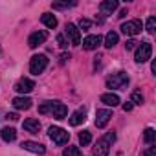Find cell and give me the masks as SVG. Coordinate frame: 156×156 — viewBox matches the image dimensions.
Wrapping results in <instances>:
<instances>
[{"label":"cell","instance_id":"30","mask_svg":"<svg viewBox=\"0 0 156 156\" xmlns=\"http://www.w3.org/2000/svg\"><path fill=\"white\" fill-rule=\"evenodd\" d=\"M138 44H140V42H136L134 39H130V41H127V44H125V48H127V50H134V48H136Z\"/></svg>","mask_w":156,"mask_h":156},{"label":"cell","instance_id":"7","mask_svg":"<svg viewBox=\"0 0 156 156\" xmlns=\"http://www.w3.org/2000/svg\"><path fill=\"white\" fill-rule=\"evenodd\" d=\"M119 30H121V33L134 37V35H138V33L143 30V24H141V20H138V19H132V20H127V22H123Z\"/></svg>","mask_w":156,"mask_h":156},{"label":"cell","instance_id":"14","mask_svg":"<svg viewBox=\"0 0 156 156\" xmlns=\"http://www.w3.org/2000/svg\"><path fill=\"white\" fill-rule=\"evenodd\" d=\"M22 149H24V151H30V152H33V154H44V152H46L44 145H41V143H37V141H22Z\"/></svg>","mask_w":156,"mask_h":156},{"label":"cell","instance_id":"24","mask_svg":"<svg viewBox=\"0 0 156 156\" xmlns=\"http://www.w3.org/2000/svg\"><path fill=\"white\" fill-rule=\"evenodd\" d=\"M154 138H156L154 129H145V132H143V140H145V143H152Z\"/></svg>","mask_w":156,"mask_h":156},{"label":"cell","instance_id":"18","mask_svg":"<svg viewBox=\"0 0 156 156\" xmlns=\"http://www.w3.org/2000/svg\"><path fill=\"white\" fill-rule=\"evenodd\" d=\"M41 20H42V24H44L46 28H50V30L57 28V19H55V15H51V13H42Z\"/></svg>","mask_w":156,"mask_h":156},{"label":"cell","instance_id":"32","mask_svg":"<svg viewBox=\"0 0 156 156\" xmlns=\"http://www.w3.org/2000/svg\"><path fill=\"white\" fill-rule=\"evenodd\" d=\"M123 110H125V112H130V110H132V103H130V101H129V103H123Z\"/></svg>","mask_w":156,"mask_h":156},{"label":"cell","instance_id":"15","mask_svg":"<svg viewBox=\"0 0 156 156\" xmlns=\"http://www.w3.org/2000/svg\"><path fill=\"white\" fill-rule=\"evenodd\" d=\"M11 105H13L17 110H28V108H31V99L20 96V98H15V99L11 101Z\"/></svg>","mask_w":156,"mask_h":156},{"label":"cell","instance_id":"21","mask_svg":"<svg viewBox=\"0 0 156 156\" xmlns=\"http://www.w3.org/2000/svg\"><path fill=\"white\" fill-rule=\"evenodd\" d=\"M118 39H119V37H118L116 31H108L107 37H105V46H107V48H114V46L118 44Z\"/></svg>","mask_w":156,"mask_h":156},{"label":"cell","instance_id":"9","mask_svg":"<svg viewBox=\"0 0 156 156\" xmlns=\"http://www.w3.org/2000/svg\"><path fill=\"white\" fill-rule=\"evenodd\" d=\"M64 35L70 39V42H72L73 46H79V44H81V33H79V30H77L75 24H66Z\"/></svg>","mask_w":156,"mask_h":156},{"label":"cell","instance_id":"11","mask_svg":"<svg viewBox=\"0 0 156 156\" xmlns=\"http://www.w3.org/2000/svg\"><path fill=\"white\" fill-rule=\"evenodd\" d=\"M33 88H35V83L31 79H28V77H22V79L17 81V85H15V90L19 94H30Z\"/></svg>","mask_w":156,"mask_h":156},{"label":"cell","instance_id":"17","mask_svg":"<svg viewBox=\"0 0 156 156\" xmlns=\"http://www.w3.org/2000/svg\"><path fill=\"white\" fill-rule=\"evenodd\" d=\"M99 99H101V103H105L107 107H118V105H119V98H118L116 94H112V92H110V94H103Z\"/></svg>","mask_w":156,"mask_h":156},{"label":"cell","instance_id":"26","mask_svg":"<svg viewBox=\"0 0 156 156\" xmlns=\"http://www.w3.org/2000/svg\"><path fill=\"white\" fill-rule=\"evenodd\" d=\"M154 28H156V17H149L147 19V24H145V30L149 33H154Z\"/></svg>","mask_w":156,"mask_h":156},{"label":"cell","instance_id":"2","mask_svg":"<svg viewBox=\"0 0 156 156\" xmlns=\"http://www.w3.org/2000/svg\"><path fill=\"white\" fill-rule=\"evenodd\" d=\"M114 140H116V132H112V130L107 132L103 138H99L98 143H96V147H94V156H108Z\"/></svg>","mask_w":156,"mask_h":156},{"label":"cell","instance_id":"1","mask_svg":"<svg viewBox=\"0 0 156 156\" xmlns=\"http://www.w3.org/2000/svg\"><path fill=\"white\" fill-rule=\"evenodd\" d=\"M39 114H51L55 119H64L68 114L66 105L59 103V101H46L39 107Z\"/></svg>","mask_w":156,"mask_h":156},{"label":"cell","instance_id":"8","mask_svg":"<svg viewBox=\"0 0 156 156\" xmlns=\"http://www.w3.org/2000/svg\"><path fill=\"white\" fill-rule=\"evenodd\" d=\"M110 118H112V110H108V108H99V110L96 112V127H98V129H105L107 123L110 121Z\"/></svg>","mask_w":156,"mask_h":156},{"label":"cell","instance_id":"34","mask_svg":"<svg viewBox=\"0 0 156 156\" xmlns=\"http://www.w3.org/2000/svg\"><path fill=\"white\" fill-rule=\"evenodd\" d=\"M66 59H70V55H68V53H62V55H61V64L66 62Z\"/></svg>","mask_w":156,"mask_h":156},{"label":"cell","instance_id":"16","mask_svg":"<svg viewBox=\"0 0 156 156\" xmlns=\"http://www.w3.org/2000/svg\"><path fill=\"white\" fill-rule=\"evenodd\" d=\"M22 127H24L28 132H31V134H39V130H41V121L35 119V118H28V119L22 123Z\"/></svg>","mask_w":156,"mask_h":156},{"label":"cell","instance_id":"13","mask_svg":"<svg viewBox=\"0 0 156 156\" xmlns=\"http://www.w3.org/2000/svg\"><path fill=\"white\" fill-rule=\"evenodd\" d=\"M85 119H87V108H79V110H75L70 116V125L72 127H77V125L85 123Z\"/></svg>","mask_w":156,"mask_h":156},{"label":"cell","instance_id":"12","mask_svg":"<svg viewBox=\"0 0 156 156\" xmlns=\"http://www.w3.org/2000/svg\"><path fill=\"white\" fill-rule=\"evenodd\" d=\"M101 42H103V37L101 35H88L83 41V48L90 51V50H96L98 46H101Z\"/></svg>","mask_w":156,"mask_h":156},{"label":"cell","instance_id":"3","mask_svg":"<svg viewBox=\"0 0 156 156\" xmlns=\"http://www.w3.org/2000/svg\"><path fill=\"white\" fill-rule=\"evenodd\" d=\"M129 85V75L125 73V72H116V73H112L108 79H107V87L112 90H121V88H125Z\"/></svg>","mask_w":156,"mask_h":156},{"label":"cell","instance_id":"6","mask_svg":"<svg viewBox=\"0 0 156 156\" xmlns=\"http://www.w3.org/2000/svg\"><path fill=\"white\" fill-rule=\"evenodd\" d=\"M48 136H50V140H51L53 143H57V145H64V143L70 140V134H68L64 129H61V127H50Z\"/></svg>","mask_w":156,"mask_h":156},{"label":"cell","instance_id":"35","mask_svg":"<svg viewBox=\"0 0 156 156\" xmlns=\"http://www.w3.org/2000/svg\"><path fill=\"white\" fill-rule=\"evenodd\" d=\"M125 15H127V9H121V11H119V15H118V17H119V19H123V17H125Z\"/></svg>","mask_w":156,"mask_h":156},{"label":"cell","instance_id":"29","mask_svg":"<svg viewBox=\"0 0 156 156\" xmlns=\"http://www.w3.org/2000/svg\"><path fill=\"white\" fill-rule=\"evenodd\" d=\"M57 42H59V46H61V48H66V46H68V41H66V35H62V33H59V35H57Z\"/></svg>","mask_w":156,"mask_h":156},{"label":"cell","instance_id":"10","mask_svg":"<svg viewBox=\"0 0 156 156\" xmlns=\"http://www.w3.org/2000/svg\"><path fill=\"white\" fill-rule=\"evenodd\" d=\"M46 39H48V31H44V30L35 31V33H31L30 39H28V46H30V48H37V46L44 44Z\"/></svg>","mask_w":156,"mask_h":156},{"label":"cell","instance_id":"22","mask_svg":"<svg viewBox=\"0 0 156 156\" xmlns=\"http://www.w3.org/2000/svg\"><path fill=\"white\" fill-rule=\"evenodd\" d=\"M90 141H92V134H90L88 130H83V132L79 134V143L85 147V145H90Z\"/></svg>","mask_w":156,"mask_h":156},{"label":"cell","instance_id":"20","mask_svg":"<svg viewBox=\"0 0 156 156\" xmlns=\"http://www.w3.org/2000/svg\"><path fill=\"white\" fill-rule=\"evenodd\" d=\"M2 140L4 141H15L17 140V130L13 127H4L2 129Z\"/></svg>","mask_w":156,"mask_h":156},{"label":"cell","instance_id":"28","mask_svg":"<svg viewBox=\"0 0 156 156\" xmlns=\"http://www.w3.org/2000/svg\"><path fill=\"white\" fill-rule=\"evenodd\" d=\"M79 28H81L83 31H87V30L92 28V22H90L88 19H81V20H79Z\"/></svg>","mask_w":156,"mask_h":156},{"label":"cell","instance_id":"23","mask_svg":"<svg viewBox=\"0 0 156 156\" xmlns=\"http://www.w3.org/2000/svg\"><path fill=\"white\" fill-rule=\"evenodd\" d=\"M62 156H81V151H79V147L70 145V147H66V149H64Z\"/></svg>","mask_w":156,"mask_h":156},{"label":"cell","instance_id":"19","mask_svg":"<svg viewBox=\"0 0 156 156\" xmlns=\"http://www.w3.org/2000/svg\"><path fill=\"white\" fill-rule=\"evenodd\" d=\"M99 9L103 13H112V11L118 9V2H116V0H105V2L99 4Z\"/></svg>","mask_w":156,"mask_h":156},{"label":"cell","instance_id":"5","mask_svg":"<svg viewBox=\"0 0 156 156\" xmlns=\"http://www.w3.org/2000/svg\"><path fill=\"white\" fill-rule=\"evenodd\" d=\"M152 55V44L151 42H140V46L136 48V55L134 61L136 62H147Z\"/></svg>","mask_w":156,"mask_h":156},{"label":"cell","instance_id":"25","mask_svg":"<svg viewBox=\"0 0 156 156\" xmlns=\"http://www.w3.org/2000/svg\"><path fill=\"white\" fill-rule=\"evenodd\" d=\"M72 6H75V2H53L51 4L53 9H66V8H72Z\"/></svg>","mask_w":156,"mask_h":156},{"label":"cell","instance_id":"4","mask_svg":"<svg viewBox=\"0 0 156 156\" xmlns=\"http://www.w3.org/2000/svg\"><path fill=\"white\" fill-rule=\"evenodd\" d=\"M46 66H48V57H46V55H42V53L33 55V57H31V61H30V72H31L33 75L42 73V72L46 70Z\"/></svg>","mask_w":156,"mask_h":156},{"label":"cell","instance_id":"27","mask_svg":"<svg viewBox=\"0 0 156 156\" xmlns=\"http://www.w3.org/2000/svg\"><path fill=\"white\" fill-rule=\"evenodd\" d=\"M130 103H136V105H143V94L141 92H132V101Z\"/></svg>","mask_w":156,"mask_h":156},{"label":"cell","instance_id":"33","mask_svg":"<svg viewBox=\"0 0 156 156\" xmlns=\"http://www.w3.org/2000/svg\"><path fill=\"white\" fill-rule=\"evenodd\" d=\"M8 119H11V121H17V119H19V114H15V112H13V114H8Z\"/></svg>","mask_w":156,"mask_h":156},{"label":"cell","instance_id":"31","mask_svg":"<svg viewBox=\"0 0 156 156\" xmlns=\"http://www.w3.org/2000/svg\"><path fill=\"white\" fill-rule=\"evenodd\" d=\"M154 154H156V149H154V147H151V149L143 151V156H154Z\"/></svg>","mask_w":156,"mask_h":156}]
</instances>
